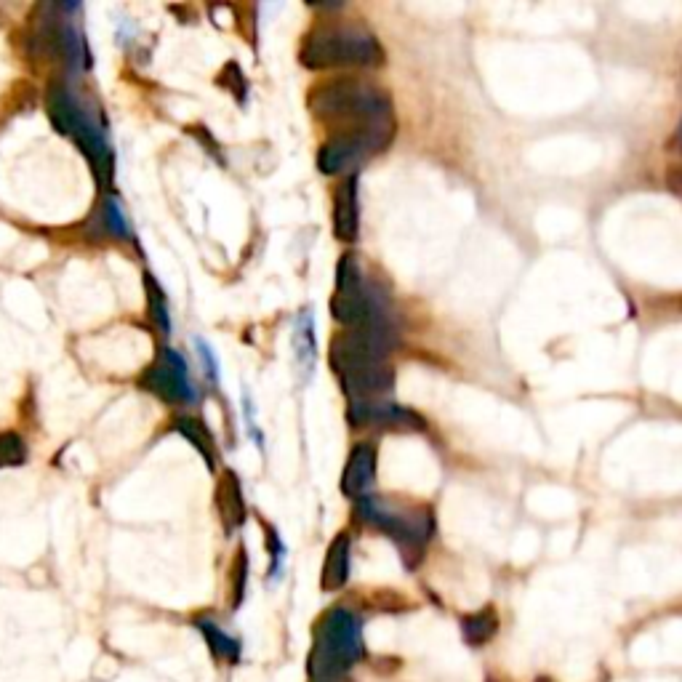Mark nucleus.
Here are the masks:
<instances>
[{"label": "nucleus", "instance_id": "12", "mask_svg": "<svg viewBox=\"0 0 682 682\" xmlns=\"http://www.w3.org/2000/svg\"><path fill=\"white\" fill-rule=\"evenodd\" d=\"M360 206H357V176L339 184L334 195V232L339 240H355L360 230Z\"/></svg>", "mask_w": 682, "mask_h": 682}, {"label": "nucleus", "instance_id": "21", "mask_svg": "<svg viewBox=\"0 0 682 682\" xmlns=\"http://www.w3.org/2000/svg\"><path fill=\"white\" fill-rule=\"evenodd\" d=\"M27 459V445L16 432H0V467H19Z\"/></svg>", "mask_w": 682, "mask_h": 682}, {"label": "nucleus", "instance_id": "22", "mask_svg": "<svg viewBox=\"0 0 682 682\" xmlns=\"http://www.w3.org/2000/svg\"><path fill=\"white\" fill-rule=\"evenodd\" d=\"M246 581H248V555L246 552H240L238 565H235V600H232L235 608L243 603V595H246Z\"/></svg>", "mask_w": 682, "mask_h": 682}, {"label": "nucleus", "instance_id": "11", "mask_svg": "<svg viewBox=\"0 0 682 682\" xmlns=\"http://www.w3.org/2000/svg\"><path fill=\"white\" fill-rule=\"evenodd\" d=\"M48 40H51V46L56 48V54L62 56L70 70L86 72L88 67H91L86 40H83V35H80V30L75 24L70 22L54 24L51 32H48Z\"/></svg>", "mask_w": 682, "mask_h": 682}, {"label": "nucleus", "instance_id": "3", "mask_svg": "<svg viewBox=\"0 0 682 682\" xmlns=\"http://www.w3.org/2000/svg\"><path fill=\"white\" fill-rule=\"evenodd\" d=\"M304 67L326 70V67H379L384 64V51L373 32L360 24H326L312 30L299 51Z\"/></svg>", "mask_w": 682, "mask_h": 682}, {"label": "nucleus", "instance_id": "18", "mask_svg": "<svg viewBox=\"0 0 682 682\" xmlns=\"http://www.w3.org/2000/svg\"><path fill=\"white\" fill-rule=\"evenodd\" d=\"M144 288H147V307H150V320L155 323V328H160L163 334H168V304H166V294L163 288L155 283L152 275H144Z\"/></svg>", "mask_w": 682, "mask_h": 682}, {"label": "nucleus", "instance_id": "23", "mask_svg": "<svg viewBox=\"0 0 682 682\" xmlns=\"http://www.w3.org/2000/svg\"><path fill=\"white\" fill-rule=\"evenodd\" d=\"M222 83L224 86H227V83H235V88H232V91H235V96H238L240 102H243V96H246V91H243V86H246V78L240 75L238 64L235 62L227 64V70L222 72Z\"/></svg>", "mask_w": 682, "mask_h": 682}, {"label": "nucleus", "instance_id": "25", "mask_svg": "<svg viewBox=\"0 0 682 682\" xmlns=\"http://www.w3.org/2000/svg\"><path fill=\"white\" fill-rule=\"evenodd\" d=\"M539 682H552V680H547V677H541V680Z\"/></svg>", "mask_w": 682, "mask_h": 682}, {"label": "nucleus", "instance_id": "8", "mask_svg": "<svg viewBox=\"0 0 682 682\" xmlns=\"http://www.w3.org/2000/svg\"><path fill=\"white\" fill-rule=\"evenodd\" d=\"M139 384L166 403H192L195 400V387H192L184 357L168 347L160 349L158 360L142 373Z\"/></svg>", "mask_w": 682, "mask_h": 682}, {"label": "nucleus", "instance_id": "4", "mask_svg": "<svg viewBox=\"0 0 682 682\" xmlns=\"http://www.w3.org/2000/svg\"><path fill=\"white\" fill-rule=\"evenodd\" d=\"M307 102L320 120H355L357 126L392 123L389 96L363 80L341 78L320 83Z\"/></svg>", "mask_w": 682, "mask_h": 682}, {"label": "nucleus", "instance_id": "15", "mask_svg": "<svg viewBox=\"0 0 682 682\" xmlns=\"http://www.w3.org/2000/svg\"><path fill=\"white\" fill-rule=\"evenodd\" d=\"M195 627L206 640L208 651L214 653L219 661H227V664H238L240 656H243V648H240L238 637H232L230 632H224L216 621H211L208 616H198L195 619Z\"/></svg>", "mask_w": 682, "mask_h": 682}, {"label": "nucleus", "instance_id": "9", "mask_svg": "<svg viewBox=\"0 0 682 682\" xmlns=\"http://www.w3.org/2000/svg\"><path fill=\"white\" fill-rule=\"evenodd\" d=\"M349 421L355 427L365 424H384V427H400V429H424V419L419 413L408 411L403 405L395 403H371V400H355L349 405Z\"/></svg>", "mask_w": 682, "mask_h": 682}, {"label": "nucleus", "instance_id": "17", "mask_svg": "<svg viewBox=\"0 0 682 682\" xmlns=\"http://www.w3.org/2000/svg\"><path fill=\"white\" fill-rule=\"evenodd\" d=\"M174 429L198 448L208 467H214V437H211V432H208L203 421L192 419V416H182V419L174 421Z\"/></svg>", "mask_w": 682, "mask_h": 682}, {"label": "nucleus", "instance_id": "1", "mask_svg": "<svg viewBox=\"0 0 682 682\" xmlns=\"http://www.w3.org/2000/svg\"><path fill=\"white\" fill-rule=\"evenodd\" d=\"M365 656L360 616L347 608H331L312 629V651L307 659L310 682L341 680Z\"/></svg>", "mask_w": 682, "mask_h": 682}, {"label": "nucleus", "instance_id": "13", "mask_svg": "<svg viewBox=\"0 0 682 682\" xmlns=\"http://www.w3.org/2000/svg\"><path fill=\"white\" fill-rule=\"evenodd\" d=\"M216 501H219V512L227 525V531H238L240 525L246 523V499H243V485H240L238 475L232 469H224L222 480H219V491H216Z\"/></svg>", "mask_w": 682, "mask_h": 682}, {"label": "nucleus", "instance_id": "24", "mask_svg": "<svg viewBox=\"0 0 682 682\" xmlns=\"http://www.w3.org/2000/svg\"><path fill=\"white\" fill-rule=\"evenodd\" d=\"M326 682H349L347 677H341V680H326Z\"/></svg>", "mask_w": 682, "mask_h": 682}, {"label": "nucleus", "instance_id": "5", "mask_svg": "<svg viewBox=\"0 0 682 682\" xmlns=\"http://www.w3.org/2000/svg\"><path fill=\"white\" fill-rule=\"evenodd\" d=\"M331 315L347 328H395L387 299L365 283L355 256L349 254L341 256L339 267H336Z\"/></svg>", "mask_w": 682, "mask_h": 682}, {"label": "nucleus", "instance_id": "10", "mask_svg": "<svg viewBox=\"0 0 682 682\" xmlns=\"http://www.w3.org/2000/svg\"><path fill=\"white\" fill-rule=\"evenodd\" d=\"M373 480H376V448L368 443L355 445L341 475V491L349 499L363 501L371 496Z\"/></svg>", "mask_w": 682, "mask_h": 682}, {"label": "nucleus", "instance_id": "20", "mask_svg": "<svg viewBox=\"0 0 682 682\" xmlns=\"http://www.w3.org/2000/svg\"><path fill=\"white\" fill-rule=\"evenodd\" d=\"M102 219H104V230L110 232V235H115V238H120V240H131V227H128V219H126V214H123V208H120L118 200H112V198L104 200Z\"/></svg>", "mask_w": 682, "mask_h": 682}, {"label": "nucleus", "instance_id": "19", "mask_svg": "<svg viewBox=\"0 0 682 682\" xmlns=\"http://www.w3.org/2000/svg\"><path fill=\"white\" fill-rule=\"evenodd\" d=\"M296 355L304 368L312 371V360H315V331H312V312H304L299 326H296Z\"/></svg>", "mask_w": 682, "mask_h": 682}, {"label": "nucleus", "instance_id": "16", "mask_svg": "<svg viewBox=\"0 0 682 682\" xmlns=\"http://www.w3.org/2000/svg\"><path fill=\"white\" fill-rule=\"evenodd\" d=\"M496 629H499V616H496L493 608H483V611L472 613V616H467V619L461 621L464 643L475 645V648L488 643V640L496 635Z\"/></svg>", "mask_w": 682, "mask_h": 682}, {"label": "nucleus", "instance_id": "26", "mask_svg": "<svg viewBox=\"0 0 682 682\" xmlns=\"http://www.w3.org/2000/svg\"><path fill=\"white\" fill-rule=\"evenodd\" d=\"M680 134H682V126H680Z\"/></svg>", "mask_w": 682, "mask_h": 682}, {"label": "nucleus", "instance_id": "7", "mask_svg": "<svg viewBox=\"0 0 682 682\" xmlns=\"http://www.w3.org/2000/svg\"><path fill=\"white\" fill-rule=\"evenodd\" d=\"M395 134V120L392 123H376V126H357L339 131L320 147L318 166L323 174H344L355 171L363 160L373 152L384 150Z\"/></svg>", "mask_w": 682, "mask_h": 682}, {"label": "nucleus", "instance_id": "14", "mask_svg": "<svg viewBox=\"0 0 682 682\" xmlns=\"http://www.w3.org/2000/svg\"><path fill=\"white\" fill-rule=\"evenodd\" d=\"M349 536L339 533L326 552V563H323V576H320V587L326 592H336L347 584L349 579Z\"/></svg>", "mask_w": 682, "mask_h": 682}, {"label": "nucleus", "instance_id": "6", "mask_svg": "<svg viewBox=\"0 0 682 682\" xmlns=\"http://www.w3.org/2000/svg\"><path fill=\"white\" fill-rule=\"evenodd\" d=\"M357 517L365 520L373 528H379L397 541V547L403 552V560L408 568L421 560L424 544L429 541L435 531V520L429 515V509H411V512H400L387 501L368 496V499L357 501Z\"/></svg>", "mask_w": 682, "mask_h": 682}, {"label": "nucleus", "instance_id": "2", "mask_svg": "<svg viewBox=\"0 0 682 682\" xmlns=\"http://www.w3.org/2000/svg\"><path fill=\"white\" fill-rule=\"evenodd\" d=\"M46 110L56 131L70 136L72 142L83 150V155L91 163L96 184L104 192H110L112 179H115V155H112L104 128L96 123L94 115L80 104L78 96L72 94L64 83H51L46 94Z\"/></svg>", "mask_w": 682, "mask_h": 682}]
</instances>
